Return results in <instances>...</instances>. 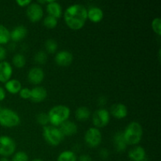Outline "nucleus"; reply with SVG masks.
I'll list each match as a JSON object with an SVG mask.
<instances>
[{
  "label": "nucleus",
  "instance_id": "nucleus-1",
  "mask_svg": "<svg viewBox=\"0 0 161 161\" xmlns=\"http://www.w3.org/2000/svg\"><path fill=\"white\" fill-rule=\"evenodd\" d=\"M64 21L73 30H79L84 26L87 19V9L82 4H73L64 11Z\"/></svg>",
  "mask_w": 161,
  "mask_h": 161
},
{
  "label": "nucleus",
  "instance_id": "nucleus-2",
  "mask_svg": "<svg viewBox=\"0 0 161 161\" xmlns=\"http://www.w3.org/2000/svg\"><path fill=\"white\" fill-rule=\"evenodd\" d=\"M49 122L53 126H60L64 121L68 120L70 116V109L68 106L58 105L50 108L48 113Z\"/></svg>",
  "mask_w": 161,
  "mask_h": 161
},
{
  "label": "nucleus",
  "instance_id": "nucleus-3",
  "mask_svg": "<svg viewBox=\"0 0 161 161\" xmlns=\"http://www.w3.org/2000/svg\"><path fill=\"white\" fill-rule=\"evenodd\" d=\"M123 135L127 145H137L141 142L142 138V127L139 123L131 122L126 127Z\"/></svg>",
  "mask_w": 161,
  "mask_h": 161
},
{
  "label": "nucleus",
  "instance_id": "nucleus-4",
  "mask_svg": "<svg viewBox=\"0 0 161 161\" xmlns=\"http://www.w3.org/2000/svg\"><path fill=\"white\" fill-rule=\"evenodd\" d=\"M20 123V118L15 111L9 108L0 110V125L5 127H15Z\"/></svg>",
  "mask_w": 161,
  "mask_h": 161
},
{
  "label": "nucleus",
  "instance_id": "nucleus-5",
  "mask_svg": "<svg viewBox=\"0 0 161 161\" xmlns=\"http://www.w3.org/2000/svg\"><path fill=\"white\" fill-rule=\"evenodd\" d=\"M42 135H43L46 142L50 146H58L63 141L64 137L60 129L56 127H53V126L44 127Z\"/></svg>",
  "mask_w": 161,
  "mask_h": 161
},
{
  "label": "nucleus",
  "instance_id": "nucleus-6",
  "mask_svg": "<svg viewBox=\"0 0 161 161\" xmlns=\"http://www.w3.org/2000/svg\"><path fill=\"white\" fill-rule=\"evenodd\" d=\"M16 149V143L12 138L6 135L0 136V155L3 157L11 156Z\"/></svg>",
  "mask_w": 161,
  "mask_h": 161
},
{
  "label": "nucleus",
  "instance_id": "nucleus-7",
  "mask_svg": "<svg viewBox=\"0 0 161 161\" xmlns=\"http://www.w3.org/2000/svg\"><path fill=\"white\" fill-rule=\"evenodd\" d=\"M84 139L88 146L91 148H96L102 142V133L96 127H91L86 130Z\"/></svg>",
  "mask_w": 161,
  "mask_h": 161
},
{
  "label": "nucleus",
  "instance_id": "nucleus-8",
  "mask_svg": "<svg viewBox=\"0 0 161 161\" xmlns=\"http://www.w3.org/2000/svg\"><path fill=\"white\" fill-rule=\"evenodd\" d=\"M93 124L97 127H104L109 123L110 113L105 108H99L96 110L92 116Z\"/></svg>",
  "mask_w": 161,
  "mask_h": 161
},
{
  "label": "nucleus",
  "instance_id": "nucleus-9",
  "mask_svg": "<svg viewBox=\"0 0 161 161\" xmlns=\"http://www.w3.org/2000/svg\"><path fill=\"white\" fill-rule=\"evenodd\" d=\"M26 14L28 18L31 22H37L42 19L43 16V10L39 3H32L28 6Z\"/></svg>",
  "mask_w": 161,
  "mask_h": 161
},
{
  "label": "nucleus",
  "instance_id": "nucleus-10",
  "mask_svg": "<svg viewBox=\"0 0 161 161\" xmlns=\"http://www.w3.org/2000/svg\"><path fill=\"white\" fill-rule=\"evenodd\" d=\"M73 60V56L67 50L59 51L55 56V62L60 66H68L71 64Z\"/></svg>",
  "mask_w": 161,
  "mask_h": 161
},
{
  "label": "nucleus",
  "instance_id": "nucleus-11",
  "mask_svg": "<svg viewBox=\"0 0 161 161\" xmlns=\"http://www.w3.org/2000/svg\"><path fill=\"white\" fill-rule=\"evenodd\" d=\"M13 74L12 66L7 61H0V82L5 83L10 80Z\"/></svg>",
  "mask_w": 161,
  "mask_h": 161
},
{
  "label": "nucleus",
  "instance_id": "nucleus-12",
  "mask_svg": "<svg viewBox=\"0 0 161 161\" xmlns=\"http://www.w3.org/2000/svg\"><path fill=\"white\" fill-rule=\"evenodd\" d=\"M44 72L40 68H32L28 72V79L32 84H39L44 79Z\"/></svg>",
  "mask_w": 161,
  "mask_h": 161
},
{
  "label": "nucleus",
  "instance_id": "nucleus-13",
  "mask_svg": "<svg viewBox=\"0 0 161 161\" xmlns=\"http://www.w3.org/2000/svg\"><path fill=\"white\" fill-rule=\"evenodd\" d=\"M47 97V92L46 89L42 86H36L31 91V96L30 98L31 99L33 102H42L45 100Z\"/></svg>",
  "mask_w": 161,
  "mask_h": 161
},
{
  "label": "nucleus",
  "instance_id": "nucleus-14",
  "mask_svg": "<svg viewBox=\"0 0 161 161\" xmlns=\"http://www.w3.org/2000/svg\"><path fill=\"white\" fill-rule=\"evenodd\" d=\"M60 130L64 136H72L76 134L78 127L75 123L66 120L60 125Z\"/></svg>",
  "mask_w": 161,
  "mask_h": 161
},
{
  "label": "nucleus",
  "instance_id": "nucleus-15",
  "mask_svg": "<svg viewBox=\"0 0 161 161\" xmlns=\"http://www.w3.org/2000/svg\"><path fill=\"white\" fill-rule=\"evenodd\" d=\"M127 108L125 105L121 103L114 104L111 107L110 113L116 119H123L127 116Z\"/></svg>",
  "mask_w": 161,
  "mask_h": 161
},
{
  "label": "nucleus",
  "instance_id": "nucleus-16",
  "mask_svg": "<svg viewBox=\"0 0 161 161\" xmlns=\"http://www.w3.org/2000/svg\"><path fill=\"white\" fill-rule=\"evenodd\" d=\"M28 34V30L23 25H19L15 27L10 31V39L14 42H19L26 37Z\"/></svg>",
  "mask_w": 161,
  "mask_h": 161
},
{
  "label": "nucleus",
  "instance_id": "nucleus-17",
  "mask_svg": "<svg viewBox=\"0 0 161 161\" xmlns=\"http://www.w3.org/2000/svg\"><path fill=\"white\" fill-rule=\"evenodd\" d=\"M128 157L132 161H143L146 158V150L142 146H136L129 151Z\"/></svg>",
  "mask_w": 161,
  "mask_h": 161
},
{
  "label": "nucleus",
  "instance_id": "nucleus-18",
  "mask_svg": "<svg viewBox=\"0 0 161 161\" xmlns=\"http://www.w3.org/2000/svg\"><path fill=\"white\" fill-rule=\"evenodd\" d=\"M47 10L48 12L49 15L53 17L56 19L61 17V14H62V9H61V5L58 2L55 1L48 2V5L47 6Z\"/></svg>",
  "mask_w": 161,
  "mask_h": 161
},
{
  "label": "nucleus",
  "instance_id": "nucleus-19",
  "mask_svg": "<svg viewBox=\"0 0 161 161\" xmlns=\"http://www.w3.org/2000/svg\"><path fill=\"white\" fill-rule=\"evenodd\" d=\"M104 14L102 9L99 7H91L87 10V18L94 23L100 22L103 19Z\"/></svg>",
  "mask_w": 161,
  "mask_h": 161
},
{
  "label": "nucleus",
  "instance_id": "nucleus-20",
  "mask_svg": "<svg viewBox=\"0 0 161 161\" xmlns=\"http://www.w3.org/2000/svg\"><path fill=\"white\" fill-rule=\"evenodd\" d=\"M113 142H114L115 149L117 152H123L127 148V143L124 138L123 131H119L115 134L113 138Z\"/></svg>",
  "mask_w": 161,
  "mask_h": 161
},
{
  "label": "nucleus",
  "instance_id": "nucleus-21",
  "mask_svg": "<svg viewBox=\"0 0 161 161\" xmlns=\"http://www.w3.org/2000/svg\"><path fill=\"white\" fill-rule=\"evenodd\" d=\"M5 88L10 94H15L21 90V83L17 80H9L5 83Z\"/></svg>",
  "mask_w": 161,
  "mask_h": 161
},
{
  "label": "nucleus",
  "instance_id": "nucleus-22",
  "mask_svg": "<svg viewBox=\"0 0 161 161\" xmlns=\"http://www.w3.org/2000/svg\"><path fill=\"white\" fill-rule=\"evenodd\" d=\"M90 116H91V112L88 108L85 106L80 107L75 111V118L80 121L87 120Z\"/></svg>",
  "mask_w": 161,
  "mask_h": 161
},
{
  "label": "nucleus",
  "instance_id": "nucleus-23",
  "mask_svg": "<svg viewBox=\"0 0 161 161\" xmlns=\"http://www.w3.org/2000/svg\"><path fill=\"white\" fill-rule=\"evenodd\" d=\"M10 40V31L6 27L0 24V45L6 44Z\"/></svg>",
  "mask_w": 161,
  "mask_h": 161
},
{
  "label": "nucleus",
  "instance_id": "nucleus-24",
  "mask_svg": "<svg viewBox=\"0 0 161 161\" xmlns=\"http://www.w3.org/2000/svg\"><path fill=\"white\" fill-rule=\"evenodd\" d=\"M57 161H77V157L72 151L65 150L60 153Z\"/></svg>",
  "mask_w": 161,
  "mask_h": 161
},
{
  "label": "nucleus",
  "instance_id": "nucleus-25",
  "mask_svg": "<svg viewBox=\"0 0 161 161\" xmlns=\"http://www.w3.org/2000/svg\"><path fill=\"white\" fill-rule=\"evenodd\" d=\"M13 63H14V66L18 69H21L26 64V59H25V56L21 53H17L13 58Z\"/></svg>",
  "mask_w": 161,
  "mask_h": 161
},
{
  "label": "nucleus",
  "instance_id": "nucleus-26",
  "mask_svg": "<svg viewBox=\"0 0 161 161\" xmlns=\"http://www.w3.org/2000/svg\"><path fill=\"white\" fill-rule=\"evenodd\" d=\"M45 48L47 50L48 53H53L56 52L57 49H58V42L54 40V39H49L46 41L45 42Z\"/></svg>",
  "mask_w": 161,
  "mask_h": 161
},
{
  "label": "nucleus",
  "instance_id": "nucleus-27",
  "mask_svg": "<svg viewBox=\"0 0 161 161\" xmlns=\"http://www.w3.org/2000/svg\"><path fill=\"white\" fill-rule=\"evenodd\" d=\"M43 25L46 28H54L58 25V19L49 15L46 17L43 20Z\"/></svg>",
  "mask_w": 161,
  "mask_h": 161
},
{
  "label": "nucleus",
  "instance_id": "nucleus-28",
  "mask_svg": "<svg viewBox=\"0 0 161 161\" xmlns=\"http://www.w3.org/2000/svg\"><path fill=\"white\" fill-rule=\"evenodd\" d=\"M34 60L38 64H43L47 62V55L44 51H39L36 55H35Z\"/></svg>",
  "mask_w": 161,
  "mask_h": 161
},
{
  "label": "nucleus",
  "instance_id": "nucleus-29",
  "mask_svg": "<svg viewBox=\"0 0 161 161\" xmlns=\"http://www.w3.org/2000/svg\"><path fill=\"white\" fill-rule=\"evenodd\" d=\"M152 28L155 33L158 36L161 35V19L160 17H156L152 21Z\"/></svg>",
  "mask_w": 161,
  "mask_h": 161
},
{
  "label": "nucleus",
  "instance_id": "nucleus-30",
  "mask_svg": "<svg viewBox=\"0 0 161 161\" xmlns=\"http://www.w3.org/2000/svg\"><path fill=\"white\" fill-rule=\"evenodd\" d=\"M36 119H37V122L39 123L40 125L44 126V127H46V126L47 125V124L49 123L48 115L46 113H39L37 117H36Z\"/></svg>",
  "mask_w": 161,
  "mask_h": 161
},
{
  "label": "nucleus",
  "instance_id": "nucleus-31",
  "mask_svg": "<svg viewBox=\"0 0 161 161\" xmlns=\"http://www.w3.org/2000/svg\"><path fill=\"white\" fill-rule=\"evenodd\" d=\"M12 161H28V157L25 152H20L16 153L15 155L13 157Z\"/></svg>",
  "mask_w": 161,
  "mask_h": 161
},
{
  "label": "nucleus",
  "instance_id": "nucleus-32",
  "mask_svg": "<svg viewBox=\"0 0 161 161\" xmlns=\"http://www.w3.org/2000/svg\"><path fill=\"white\" fill-rule=\"evenodd\" d=\"M20 94V97L24 99H28L30 98V96H31V90H29L28 88H21V90L19 92Z\"/></svg>",
  "mask_w": 161,
  "mask_h": 161
},
{
  "label": "nucleus",
  "instance_id": "nucleus-33",
  "mask_svg": "<svg viewBox=\"0 0 161 161\" xmlns=\"http://www.w3.org/2000/svg\"><path fill=\"white\" fill-rule=\"evenodd\" d=\"M6 50L3 46L0 45V61H3L6 58Z\"/></svg>",
  "mask_w": 161,
  "mask_h": 161
},
{
  "label": "nucleus",
  "instance_id": "nucleus-34",
  "mask_svg": "<svg viewBox=\"0 0 161 161\" xmlns=\"http://www.w3.org/2000/svg\"><path fill=\"white\" fill-rule=\"evenodd\" d=\"M16 3L20 6H28V5L31 4V0H17Z\"/></svg>",
  "mask_w": 161,
  "mask_h": 161
},
{
  "label": "nucleus",
  "instance_id": "nucleus-35",
  "mask_svg": "<svg viewBox=\"0 0 161 161\" xmlns=\"http://www.w3.org/2000/svg\"><path fill=\"white\" fill-rule=\"evenodd\" d=\"M108 155H109V153L107 149H103L100 151V156L102 159H107L108 157Z\"/></svg>",
  "mask_w": 161,
  "mask_h": 161
},
{
  "label": "nucleus",
  "instance_id": "nucleus-36",
  "mask_svg": "<svg viewBox=\"0 0 161 161\" xmlns=\"http://www.w3.org/2000/svg\"><path fill=\"white\" fill-rule=\"evenodd\" d=\"M79 161H93L92 158L90 157L89 155H82L80 157V159H79Z\"/></svg>",
  "mask_w": 161,
  "mask_h": 161
},
{
  "label": "nucleus",
  "instance_id": "nucleus-37",
  "mask_svg": "<svg viewBox=\"0 0 161 161\" xmlns=\"http://www.w3.org/2000/svg\"><path fill=\"white\" fill-rule=\"evenodd\" d=\"M5 97H6V92H5V90L3 89L2 86H0V102L4 100Z\"/></svg>",
  "mask_w": 161,
  "mask_h": 161
},
{
  "label": "nucleus",
  "instance_id": "nucleus-38",
  "mask_svg": "<svg viewBox=\"0 0 161 161\" xmlns=\"http://www.w3.org/2000/svg\"><path fill=\"white\" fill-rule=\"evenodd\" d=\"M98 103L100 105H104L105 103H106V99H105L104 97H101L100 98H99Z\"/></svg>",
  "mask_w": 161,
  "mask_h": 161
},
{
  "label": "nucleus",
  "instance_id": "nucleus-39",
  "mask_svg": "<svg viewBox=\"0 0 161 161\" xmlns=\"http://www.w3.org/2000/svg\"><path fill=\"white\" fill-rule=\"evenodd\" d=\"M0 161H9V160H8L6 157H2V158L0 159Z\"/></svg>",
  "mask_w": 161,
  "mask_h": 161
},
{
  "label": "nucleus",
  "instance_id": "nucleus-40",
  "mask_svg": "<svg viewBox=\"0 0 161 161\" xmlns=\"http://www.w3.org/2000/svg\"><path fill=\"white\" fill-rule=\"evenodd\" d=\"M32 161H42V160H40V159H34Z\"/></svg>",
  "mask_w": 161,
  "mask_h": 161
},
{
  "label": "nucleus",
  "instance_id": "nucleus-41",
  "mask_svg": "<svg viewBox=\"0 0 161 161\" xmlns=\"http://www.w3.org/2000/svg\"><path fill=\"white\" fill-rule=\"evenodd\" d=\"M2 109V108H1V105H0V110H1Z\"/></svg>",
  "mask_w": 161,
  "mask_h": 161
}]
</instances>
